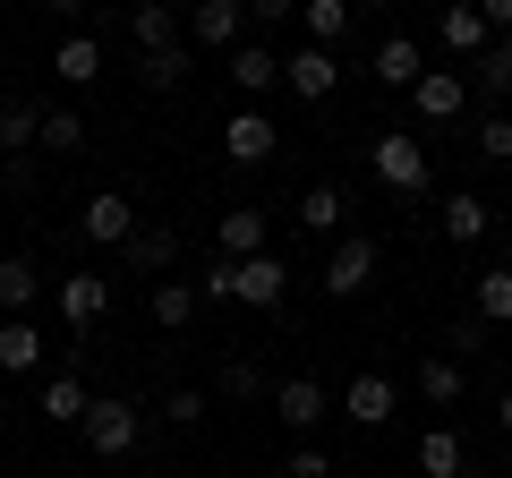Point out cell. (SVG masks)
I'll return each instance as SVG.
<instances>
[{"instance_id": "8fae6325", "label": "cell", "mask_w": 512, "mask_h": 478, "mask_svg": "<svg viewBox=\"0 0 512 478\" xmlns=\"http://www.w3.org/2000/svg\"><path fill=\"white\" fill-rule=\"evenodd\" d=\"M342 419H350V427H384V419H393V376H376V368H367V376H350Z\"/></svg>"}, {"instance_id": "7c38bea8", "label": "cell", "mask_w": 512, "mask_h": 478, "mask_svg": "<svg viewBox=\"0 0 512 478\" xmlns=\"http://www.w3.org/2000/svg\"><path fill=\"white\" fill-rule=\"evenodd\" d=\"M222 265H248V257H265V214L256 205H231L222 214V248H214Z\"/></svg>"}, {"instance_id": "d6a6232c", "label": "cell", "mask_w": 512, "mask_h": 478, "mask_svg": "<svg viewBox=\"0 0 512 478\" xmlns=\"http://www.w3.org/2000/svg\"><path fill=\"white\" fill-rule=\"evenodd\" d=\"M180 77H188V52H180V43H171V52H146V86H154V94H171Z\"/></svg>"}, {"instance_id": "e575fe53", "label": "cell", "mask_w": 512, "mask_h": 478, "mask_svg": "<svg viewBox=\"0 0 512 478\" xmlns=\"http://www.w3.org/2000/svg\"><path fill=\"white\" fill-rule=\"evenodd\" d=\"M470 350H487V325H478V316H453V325H444V359H470Z\"/></svg>"}, {"instance_id": "ac0fdd59", "label": "cell", "mask_w": 512, "mask_h": 478, "mask_svg": "<svg viewBox=\"0 0 512 478\" xmlns=\"http://www.w3.org/2000/svg\"><path fill=\"white\" fill-rule=\"evenodd\" d=\"M35 368H43V333L26 316H9L0 325V376H35Z\"/></svg>"}, {"instance_id": "e0dca14e", "label": "cell", "mask_w": 512, "mask_h": 478, "mask_svg": "<svg viewBox=\"0 0 512 478\" xmlns=\"http://www.w3.org/2000/svg\"><path fill=\"white\" fill-rule=\"evenodd\" d=\"M180 9H163V0H146V9H128V35H137V52H171L180 43Z\"/></svg>"}, {"instance_id": "60d3db41", "label": "cell", "mask_w": 512, "mask_h": 478, "mask_svg": "<svg viewBox=\"0 0 512 478\" xmlns=\"http://www.w3.org/2000/svg\"><path fill=\"white\" fill-rule=\"evenodd\" d=\"M359 478H367V470H359Z\"/></svg>"}, {"instance_id": "d6986e66", "label": "cell", "mask_w": 512, "mask_h": 478, "mask_svg": "<svg viewBox=\"0 0 512 478\" xmlns=\"http://www.w3.org/2000/svg\"><path fill=\"white\" fill-rule=\"evenodd\" d=\"M487 222H495L487 197H470V188H453V197H444V239H461V248H470V239H487Z\"/></svg>"}, {"instance_id": "d590c367", "label": "cell", "mask_w": 512, "mask_h": 478, "mask_svg": "<svg viewBox=\"0 0 512 478\" xmlns=\"http://www.w3.org/2000/svg\"><path fill=\"white\" fill-rule=\"evenodd\" d=\"M222 393H231V402H256V393H265V376H256V359H231V368H222Z\"/></svg>"}, {"instance_id": "f1b7e54d", "label": "cell", "mask_w": 512, "mask_h": 478, "mask_svg": "<svg viewBox=\"0 0 512 478\" xmlns=\"http://www.w3.org/2000/svg\"><path fill=\"white\" fill-rule=\"evenodd\" d=\"M188 316H197V291H188V282H154V325L180 333Z\"/></svg>"}, {"instance_id": "277c9868", "label": "cell", "mask_w": 512, "mask_h": 478, "mask_svg": "<svg viewBox=\"0 0 512 478\" xmlns=\"http://www.w3.org/2000/svg\"><path fill=\"white\" fill-rule=\"evenodd\" d=\"M282 146V129H274V111H231V120H222V154H231V163H265V154Z\"/></svg>"}, {"instance_id": "6da1fadb", "label": "cell", "mask_w": 512, "mask_h": 478, "mask_svg": "<svg viewBox=\"0 0 512 478\" xmlns=\"http://www.w3.org/2000/svg\"><path fill=\"white\" fill-rule=\"evenodd\" d=\"M137 436H146V419H137V402H94L86 410V453H103V461H128L137 453Z\"/></svg>"}, {"instance_id": "7a4b0ae2", "label": "cell", "mask_w": 512, "mask_h": 478, "mask_svg": "<svg viewBox=\"0 0 512 478\" xmlns=\"http://www.w3.org/2000/svg\"><path fill=\"white\" fill-rule=\"evenodd\" d=\"M282 86H291V94H299V103H325V94H333V86H342V60H333V52H325V43H299V52H291V60H282Z\"/></svg>"}, {"instance_id": "603a6c76", "label": "cell", "mask_w": 512, "mask_h": 478, "mask_svg": "<svg viewBox=\"0 0 512 478\" xmlns=\"http://www.w3.org/2000/svg\"><path fill=\"white\" fill-rule=\"evenodd\" d=\"M436 35H444V52H487V9L461 0V9H444V18H436Z\"/></svg>"}, {"instance_id": "ffe728a7", "label": "cell", "mask_w": 512, "mask_h": 478, "mask_svg": "<svg viewBox=\"0 0 512 478\" xmlns=\"http://www.w3.org/2000/svg\"><path fill=\"white\" fill-rule=\"evenodd\" d=\"M52 77H60V86H94V77H103V43H94V35H69V43L52 52Z\"/></svg>"}, {"instance_id": "4316f807", "label": "cell", "mask_w": 512, "mask_h": 478, "mask_svg": "<svg viewBox=\"0 0 512 478\" xmlns=\"http://www.w3.org/2000/svg\"><path fill=\"white\" fill-rule=\"evenodd\" d=\"M419 402H461V359H444V350H427L419 359Z\"/></svg>"}, {"instance_id": "44dd1931", "label": "cell", "mask_w": 512, "mask_h": 478, "mask_svg": "<svg viewBox=\"0 0 512 478\" xmlns=\"http://www.w3.org/2000/svg\"><path fill=\"white\" fill-rule=\"evenodd\" d=\"M470 316H478V325H512V274H504V265H487V274H478V291H470Z\"/></svg>"}, {"instance_id": "5bb4252c", "label": "cell", "mask_w": 512, "mask_h": 478, "mask_svg": "<svg viewBox=\"0 0 512 478\" xmlns=\"http://www.w3.org/2000/svg\"><path fill=\"white\" fill-rule=\"evenodd\" d=\"M120 257L137 265V274H146V282H171V265H180V239H171L163 222H154V231H137V239H128Z\"/></svg>"}, {"instance_id": "5b68a950", "label": "cell", "mask_w": 512, "mask_h": 478, "mask_svg": "<svg viewBox=\"0 0 512 478\" xmlns=\"http://www.w3.org/2000/svg\"><path fill=\"white\" fill-rule=\"evenodd\" d=\"M188 35H197L205 52H239V43H248V9H239V0H197V9H188Z\"/></svg>"}, {"instance_id": "30bf717a", "label": "cell", "mask_w": 512, "mask_h": 478, "mask_svg": "<svg viewBox=\"0 0 512 478\" xmlns=\"http://www.w3.org/2000/svg\"><path fill=\"white\" fill-rule=\"evenodd\" d=\"M282 291H291V265H282L274 248L239 265V308H282Z\"/></svg>"}, {"instance_id": "74e56055", "label": "cell", "mask_w": 512, "mask_h": 478, "mask_svg": "<svg viewBox=\"0 0 512 478\" xmlns=\"http://www.w3.org/2000/svg\"><path fill=\"white\" fill-rule=\"evenodd\" d=\"M197 299H239V265H222V257H214V274L197 282Z\"/></svg>"}, {"instance_id": "8992f818", "label": "cell", "mask_w": 512, "mask_h": 478, "mask_svg": "<svg viewBox=\"0 0 512 478\" xmlns=\"http://www.w3.org/2000/svg\"><path fill=\"white\" fill-rule=\"evenodd\" d=\"M376 282V239H342L325 257V299H359Z\"/></svg>"}, {"instance_id": "83f0119b", "label": "cell", "mask_w": 512, "mask_h": 478, "mask_svg": "<svg viewBox=\"0 0 512 478\" xmlns=\"http://www.w3.org/2000/svg\"><path fill=\"white\" fill-rule=\"evenodd\" d=\"M299 26H308V43H325V52H333V43L350 35V0H308V9H299Z\"/></svg>"}, {"instance_id": "52a82bcc", "label": "cell", "mask_w": 512, "mask_h": 478, "mask_svg": "<svg viewBox=\"0 0 512 478\" xmlns=\"http://www.w3.org/2000/svg\"><path fill=\"white\" fill-rule=\"evenodd\" d=\"M137 231H146V222H137V205H128L120 188H103V197H86V239H94V248H128Z\"/></svg>"}, {"instance_id": "ab89813d", "label": "cell", "mask_w": 512, "mask_h": 478, "mask_svg": "<svg viewBox=\"0 0 512 478\" xmlns=\"http://www.w3.org/2000/svg\"><path fill=\"white\" fill-rule=\"evenodd\" d=\"M495 419H504V436H512V385H504V393H495Z\"/></svg>"}, {"instance_id": "f546056e", "label": "cell", "mask_w": 512, "mask_h": 478, "mask_svg": "<svg viewBox=\"0 0 512 478\" xmlns=\"http://www.w3.org/2000/svg\"><path fill=\"white\" fill-rule=\"evenodd\" d=\"M299 222H308V231H342V188H308V197H299Z\"/></svg>"}, {"instance_id": "4fadbf2b", "label": "cell", "mask_w": 512, "mask_h": 478, "mask_svg": "<svg viewBox=\"0 0 512 478\" xmlns=\"http://www.w3.org/2000/svg\"><path fill=\"white\" fill-rule=\"evenodd\" d=\"M427 77V52L410 35H393V43H376V86H393V94H410Z\"/></svg>"}, {"instance_id": "7402d4cb", "label": "cell", "mask_w": 512, "mask_h": 478, "mask_svg": "<svg viewBox=\"0 0 512 478\" xmlns=\"http://www.w3.org/2000/svg\"><path fill=\"white\" fill-rule=\"evenodd\" d=\"M26 146H43V111L35 103H0V154L26 163Z\"/></svg>"}, {"instance_id": "484cf974", "label": "cell", "mask_w": 512, "mask_h": 478, "mask_svg": "<svg viewBox=\"0 0 512 478\" xmlns=\"http://www.w3.org/2000/svg\"><path fill=\"white\" fill-rule=\"evenodd\" d=\"M419 470H427V478H470V461H461V436H453V427H427V436H419Z\"/></svg>"}, {"instance_id": "3957f363", "label": "cell", "mask_w": 512, "mask_h": 478, "mask_svg": "<svg viewBox=\"0 0 512 478\" xmlns=\"http://www.w3.org/2000/svg\"><path fill=\"white\" fill-rule=\"evenodd\" d=\"M461 103H470V77H461V69H427L419 86H410V111H419L427 129H444V120H461Z\"/></svg>"}, {"instance_id": "d4e9b609", "label": "cell", "mask_w": 512, "mask_h": 478, "mask_svg": "<svg viewBox=\"0 0 512 478\" xmlns=\"http://www.w3.org/2000/svg\"><path fill=\"white\" fill-rule=\"evenodd\" d=\"M274 410H282V427H316L325 419V385H316V376H291V385L274 393Z\"/></svg>"}, {"instance_id": "8d00e7d4", "label": "cell", "mask_w": 512, "mask_h": 478, "mask_svg": "<svg viewBox=\"0 0 512 478\" xmlns=\"http://www.w3.org/2000/svg\"><path fill=\"white\" fill-rule=\"evenodd\" d=\"M163 419H171V427H197V419H205V393H197V385L163 393Z\"/></svg>"}, {"instance_id": "4dcf8cb0", "label": "cell", "mask_w": 512, "mask_h": 478, "mask_svg": "<svg viewBox=\"0 0 512 478\" xmlns=\"http://www.w3.org/2000/svg\"><path fill=\"white\" fill-rule=\"evenodd\" d=\"M43 146H52V154H77V146H86V120H77V111H43Z\"/></svg>"}, {"instance_id": "9c48e42d", "label": "cell", "mask_w": 512, "mask_h": 478, "mask_svg": "<svg viewBox=\"0 0 512 478\" xmlns=\"http://www.w3.org/2000/svg\"><path fill=\"white\" fill-rule=\"evenodd\" d=\"M60 316H69L77 333L103 325V316H111V282L103 274H60Z\"/></svg>"}, {"instance_id": "f35d334b", "label": "cell", "mask_w": 512, "mask_h": 478, "mask_svg": "<svg viewBox=\"0 0 512 478\" xmlns=\"http://www.w3.org/2000/svg\"><path fill=\"white\" fill-rule=\"evenodd\" d=\"M282 478H333V461L316 453V444H299V453H291V470H282Z\"/></svg>"}, {"instance_id": "cb8c5ba5", "label": "cell", "mask_w": 512, "mask_h": 478, "mask_svg": "<svg viewBox=\"0 0 512 478\" xmlns=\"http://www.w3.org/2000/svg\"><path fill=\"white\" fill-rule=\"evenodd\" d=\"M35 291H43L35 257H0V316H26V308H35Z\"/></svg>"}, {"instance_id": "836d02e7", "label": "cell", "mask_w": 512, "mask_h": 478, "mask_svg": "<svg viewBox=\"0 0 512 478\" xmlns=\"http://www.w3.org/2000/svg\"><path fill=\"white\" fill-rule=\"evenodd\" d=\"M478 86H487V94H512V35H495V52L478 60Z\"/></svg>"}, {"instance_id": "1f68e13d", "label": "cell", "mask_w": 512, "mask_h": 478, "mask_svg": "<svg viewBox=\"0 0 512 478\" xmlns=\"http://www.w3.org/2000/svg\"><path fill=\"white\" fill-rule=\"evenodd\" d=\"M478 154H487V163H512V111H487V120H478Z\"/></svg>"}, {"instance_id": "9a60e30c", "label": "cell", "mask_w": 512, "mask_h": 478, "mask_svg": "<svg viewBox=\"0 0 512 478\" xmlns=\"http://www.w3.org/2000/svg\"><path fill=\"white\" fill-rule=\"evenodd\" d=\"M231 86L248 94V103H256V94H274L282 86V60L265 52V43H239V52H231Z\"/></svg>"}, {"instance_id": "ba28073f", "label": "cell", "mask_w": 512, "mask_h": 478, "mask_svg": "<svg viewBox=\"0 0 512 478\" xmlns=\"http://www.w3.org/2000/svg\"><path fill=\"white\" fill-rule=\"evenodd\" d=\"M427 171L436 163H427L419 137H376V180L384 188H427Z\"/></svg>"}, {"instance_id": "2e32d148", "label": "cell", "mask_w": 512, "mask_h": 478, "mask_svg": "<svg viewBox=\"0 0 512 478\" xmlns=\"http://www.w3.org/2000/svg\"><path fill=\"white\" fill-rule=\"evenodd\" d=\"M35 410H43L52 427H86V410H94V402H86V376H69V368H60L52 385H43V402H35Z\"/></svg>"}]
</instances>
